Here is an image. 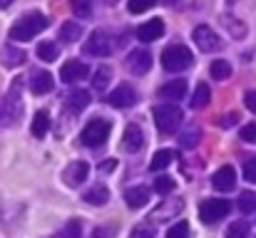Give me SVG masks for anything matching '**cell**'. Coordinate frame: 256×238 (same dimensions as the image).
Wrapping results in <instances>:
<instances>
[{"label":"cell","instance_id":"cell-1","mask_svg":"<svg viewBox=\"0 0 256 238\" xmlns=\"http://www.w3.org/2000/svg\"><path fill=\"white\" fill-rule=\"evenodd\" d=\"M48 25H50V20H48L42 12H28V15H22V17L10 27V40H15V42H28V40H32L35 35H40Z\"/></svg>","mask_w":256,"mask_h":238},{"label":"cell","instance_id":"cell-2","mask_svg":"<svg viewBox=\"0 0 256 238\" xmlns=\"http://www.w3.org/2000/svg\"><path fill=\"white\" fill-rule=\"evenodd\" d=\"M192 65H194V55H192L189 47H184V45H170V47H164V52H162V67L167 72H184Z\"/></svg>","mask_w":256,"mask_h":238},{"label":"cell","instance_id":"cell-3","mask_svg":"<svg viewBox=\"0 0 256 238\" xmlns=\"http://www.w3.org/2000/svg\"><path fill=\"white\" fill-rule=\"evenodd\" d=\"M152 117H154V124H157V129H160V132H164V134L176 132V129H179V124H182V119H184L182 109H179L176 104H172V102H164V104L154 107Z\"/></svg>","mask_w":256,"mask_h":238},{"label":"cell","instance_id":"cell-4","mask_svg":"<svg viewBox=\"0 0 256 238\" xmlns=\"http://www.w3.org/2000/svg\"><path fill=\"white\" fill-rule=\"evenodd\" d=\"M110 132H112V122L97 117V119H92L85 129H82L80 139H82L85 147H92V149H94V147H102V144L110 139Z\"/></svg>","mask_w":256,"mask_h":238},{"label":"cell","instance_id":"cell-5","mask_svg":"<svg viewBox=\"0 0 256 238\" xmlns=\"http://www.w3.org/2000/svg\"><path fill=\"white\" fill-rule=\"evenodd\" d=\"M20 92H22V77L15 79V82L10 84L8 94H5L2 114H5V119H8L10 124H18L20 117H22V97H20Z\"/></svg>","mask_w":256,"mask_h":238},{"label":"cell","instance_id":"cell-6","mask_svg":"<svg viewBox=\"0 0 256 238\" xmlns=\"http://www.w3.org/2000/svg\"><path fill=\"white\" fill-rule=\"evenodd\" d=\"M82 50H85V55H94V57H110V55H112V50H114V45H112V37H110L104 30H94V32H92V35L85 40Z\"/></svg>","mask_w":256,"mask_h":238},{"label":"cell","instance_id":"cell-7","mask_svg":"<svg viewBox=\"0 0 256 238\" xmlns=\"http://www.w3.org/2000/svg\"><path fill=\"white\" fill-rule=\"evenodd\" d=\"M192 37H194V42H196V47L202 52H219L224 47V40H219V35L209 25H196Z\"/></svg>","mask_w":256,"mask_h":238},{"label":"cell","instance_id":"cell-8","mask_svg":"<svg viewBox=\"0 0 256 238\" xmlns=\"http://www.w3.org/2000/svg\"><path fill=\"white\" fill-rule=\"evenodd\" d=\"M229 211H232V204L229 201H224V199H209V201L202 204L199 216H202L204 224H216V221L226 219Z\"/></svg>","mask_w":256,"mask_h":238},{"label":"cell","instance_id":"cell-9","mask_svg":"<svg viewBox=\"0 0 256 238\" xmlns=\"http://www.w3.org/2000/svg\"><path fill=\"white\" fill-rule=\"evenodd\" d=\"M134 102H137V92L130 84H120V87H114V92L107 94V104L110 107H117V109L132 107Z\"/></svg>","mask_w":256,"mask_h":238},{"label":"cell","instance_id":"cell-10","mask_svg":"<svg viewBox=\"0 0 256 238\" xmlns=\"http://www.w3.org/2000/svg\"><path fill=\"white\" fill-rule=\"evenodd\" d=\"M182 211H184V201H182V199H167L162 206H157V209L152 211L150 221H152V224L170 221V219H174V216H179Z\"/></svg>","mask_w":256,"mask_h":238},{"label":"cell","instance_id":"cell-11","mask_svg":"<svg viewBox=\"0 0 256 238\" xmlns=\"http://www.w3.org/2000/svg\"><path fill=\"white\" fill-rule=\"evenodd\" d=\"M124 65H127V70L132 75H147L150 67H152V55L147 50H132L127 55V62Z\"/></svg>","mask_w":256,"mask_h":238},{"label":"cell","instance_id":"cell-12","mask_svg":"<svg viewBox=\"0 0 256 238\" xmlns=\"http://www.w3.org/2000/svg\"><path fill=\"white\" fill-rule=\"evenodd\" d=\"M142 147H144V132H142V127L140 124H127V129L122 134V149L130 152V154H134Z\"/></svg>","mask_w":256,"mask_h":238},{"label":"cell","instance_id":"cell-13","mask_svg":"<svg viewBox=\"0 0 256 238\" xmlns=\"http://www.w3.org/2000/svg\"><path fill=\"white\" fill-rule=\"evenodd\" d=\"M87 75H90V67H87L85 62H80V60H68V62L60 67V79H62L65 84L80 82V79H85Z\"/></svg>","mask_w":256,"mask_h":238},{"label":"cell","instance_id":"cell-14","mask_svg":"<svg viewBox=\"0 0 256 238\" xmlns=\"http://www.w3.org/2000/svg\"><path fill=\"white\" fill-rule=\"evenodd\" d=\"M137 40H142V42H154V40H160L162 35H164V22L160 20V17H154V20H147V22H142L140 27H137Z\"/></svg>","mask_w":256,"mask_h":238},{"label":"cell","instance_id":"cell-15","mask_svg":"<svg viewBox=\"0 0 256 238\" xmlns=\"http://www.w3.org/2000/svg\"><path fill=\"white\" fill-rule=\"evenodd\" d=\"M87 174H90V164H87V161H72V164L65 166L62 179H65L68 186H80L87 179Z\"/></svg>","mask_w":256,"mask_h":238},{"label":"cell","instance_id":"cell-16","mask_svg":"<svg viewBox=\"0 0 256 238\" xmlns=\"http://www.w3.org/2000/svg\"><path fill=\"white\" fill-rule=\"evenodd\" d=\"M184 97H186V79H172L160 87V99H167L172 104H176Z\"/></svg>","mask_w":256,"mask_h":238},{"label":"cell","instance_id":"cell-17","mask_svg":"<svg viewBox=\"0 0 256 238\" xmlns=\"http://www.w3.org/2000/svg\"><path fill=\"white\" fill-rule=\"evenodd\" d=\"M52 87H55V79L50 72L32 70V75H30V92L32 94H48V92H52Z\"/></svg>","mask_w":256,"mask_h":238},{"label":"cell","instance_id":"cell-18","mask_svg":"<svg viewBox=\"0 0 256 238\" xmlns=\"http://www.w3.org/2000/svg\"><path fill=\"white\" fill-rule=\"evenodd\" d=\"M212 184H214L216 191H232V189L236 186V171H234V166H222V169H216Z\"/></svg>","mask_w":256,"mask_h":238},{"label":"cell","instance_id":"cell-19","mask_svg":"<svg viewBox=\"0 0 256 238\" xmlns=\"http://www.w3.org/2000/svg\"><path fill=\"white\" fill-rule=\"evenodd\" d=\"M0 62H2V67H8V70L20 67V65L25 62V52H22L20 47H15V45H5V47L0 50Z\"/></svg>","mask_w":256,"mask_h":238},{"label":"cell","instance_id":"cell-20","mask_svg":"<svg viewBox=\"0 0 256 238\" xmlns=\"http://www.w3.org/2000/svg\"><path fill=\"white\" fill-rule=\"evenodd\" d=\"M124 201H127L130 209H142V206L150 201V189H144V186L127 189V191H124Z\"/></svg>","mask_w":256,"mask_h":238},{"label":"cell","instance_id":"cell-21","mask_svg":"<svg viewBox=\"0 0 256 238\" xmlns=\"http://www.w3.org/2000/svg\"><path fill=\"white\" fill-rule=\"evenodd\" d=\"M82 199H85L90 206H104V204L110 201V189L102 186V184H94L92 189H87Z\"/></svg>","mask_w":256,"mask_h":238},{"label":"cell","instance_id":"cell-22","mask_svg":"<svg viewBox=\"0 0 256 238\" xmlns=\"http://www.w3.org/2000/svg\"><path fill=\"white\" fill-rule=\"evenodd\" d=\"M209 99H212L209 84H206V82H199V84L194 87V94H192L189 104H192V109H204V107L209 104Z\"/></svg>","mask_w":256,"mask_h":238},{"label":"cell","instance_id":"cell-23","mask_svg":"<svg viewBox=\"0 0 256 238\" xmlns=\"http://www.w3.org/2000/svg\"><path fill=\"white\" fill-rule=\"evenodd\" d=\"M30 132H32V137H35V139H42V137L50 132V114H48L45 109L35 112V119H32Z\"/></svg>","mask_w":256,"mask_h":238},{"label":"cell","instance_id":"cell-24","mask_svg":"<svg viewBox=\"0 0 256 238\" xmlns=\"http://www.w3.org/2000/svg\"><path fill=\"white\" fill-rule=\"evenodd\" d=\"M80 37H82V25H80V22H75V20L62 22V27H60V40H62L65 45H70V42H75V40H80Z\"/></svg>","mask_w":256,"mask_h":238},{"label":"cell","instance_id":"cell-25","mask_svg":"<svg viewBox=\"0 0 256 238\" xmlns=\"http://www.w3.org/2000/svg\"><path fill=\"white\" fill-rule=\"evenodd\" d=\"M174 159H176V152H172V149H160V152L154 154V159L150 161V171L154 174V171H162V169H167Z\"/></svg>","mask_w":256,"mask_h":238},{"label":"cell","instance_id":"cell-26","mask_svg":"<svg viewBox=\"0 0 256 238\" xmlns=\"http://www.w3.org/2000/svg\"><path fill=\"white\" fill-rule=\"evenodd\" d=\"M87 104H90V92L87 89H75V92L68 94V107L72 112H82Z\"/></svg>","mask_w":256,"mask_h":238},{"label":"cell","instance_id":"cell-27","mask_svg":"<svg viewBox=\"0 0 256 238\" xmlns=\"http://www.w3.org/2000/svg\"><path fill=\"white\" fill-rule=\"evenodd\" d=\"M38 57H40L42 62H55V60L60 57V45H55V42H50V40L40 42V45H38Z\"/></svg>","mask_w":256,"mask_h":238},{"label":"cell","instance_id":"cell-28","mask_svg":"<svg viewBox=\"0 0 256 238\" xmlns=\"http://www.w3.org/2000/svg\"><path fill=\"white\" fill-rule=\"evenodd\" d=\"M209 75H212V79H216V82H224V79L232 77V65L226 60H214L212 67H209Z\"/></svg>","mask_w":256,"mask_h":238},{"label":"cell","instance_id":"cell-29","mask_svg":"<svg viewBox=\"0 0 256 238\" xmlns=\"http://www.w3.org/2000/svg\"><path fill=\"white\" fill-rule=\"evenodd\" d=\"M236 206H239V211H242V214H254L256 211V194L254 191H244V194L239 196Z\"/></svg>","mask_w":256,"mask_h":238},{"label":"cell","instance_id":"cell-30","mask_svg":"<svg viewBox=\"0 0 256 238\" xmlns=\"http://www.w3.org/2000/svg\"><path fill=\"white\" fill-rule=\"evenodd\" d=\"M110 79H112V70H110V67H100V70L94 72L92 84H94V89H97V92H104V89H107V84H110Z\"/></svg>","mask_w":256,"mask_h":238},{"label":"cell","instance_id":"cell-31","mask_svg":"<svg viewBox=\"0 0 256 238\" xmlns=\"http://www.w3.org/2000/svg\"><path fill=\"white\" fill-rule=\"evenodd\" d=\"M222 22H224V27H226V30H229L234 37H244V35H246V27H244V25H242L236 17H232V15H224V17H222Z\"/></svg>","mask_w":256,"mask_h":238},{"label":"cell","instance_id":"cell-32","mask_svg":"<svg viewBox=\"0 0 256 238\" xmlns=\"http://www.w3.org/2000/svg\"><path fill=\"white\" fill-rule=\"evenodd\" d=\"M154 234H157L154 224H152V221H142V224H137V226L132 229V236L130 238H154Z\"/></svg>","mask_w":256,"mask_h":238},{"label":"cell","instance_id":"cell-33","mask_svg":"<svg viewBox=\"0 0 256 238\" xmlns=\"http://www.w3.org/2000/svg\"><path fill=\"white\" fill-rule=\"evenodd\" d=\"M226 238H249V224L246 221H234L226 229Z\"/></svg>","mask_w":256,"mask_h":238},{"label":"cell","instance_id":"cell-34","mask_svg":"<svg viewBox=\"0 0 256 238\" xmlns=\"http://www.w3.org/2000/svg\"><path fill=\"white\" fill-rule=\"evenodd\" d=\"M160 0H130L127 2V10L132 12V15H140V12H147L150 7H154Z\"/></svg>","mask_w":256,"mask_h":238},{"label":"cell","instance_id":"cell-35","mask_svg":"<svg viewBox=\"0 0 256 238\" xmlns=\"http://www.w3.org/2000/svg\"><path fill=\"white\" fill-rule=\"evenodd\" d=\"M75 17H90L92 15V0H72L70 2Z\"/></svg>","mask_w":256,"mask_h":238},{"label":"cell","instance_id":"cell-36","mask_svg":"<svg viewBox=\"0 0 256 238\" xmlns=\"http://www.w3.org/2000/svg\"><path fill=\"white\" fill-rule=\"evenodd\" d=\"M154 191L162 194V196L172 194V191H174V179H172V176H157V179H154Z\"/></svg>","mask_w":256,"mask_h":238},{"label":"cell","instance_id":"cell-37","mask_svg":"<svg viewBox=\"0 0 256 238\" xmlns=\"http://www.w3.org/2000/svg\"><path fill=\"white\" fill-rule=\"evenodd\" d=\"M167 238H189V224L186 221H176L174 226H170Z\"/></svg>","mask_w":256,"mask_h":238},{"label":"cell","instance_id":"cell-38","mask_svg":"<svg viewBox=\"0 0 256 238\" xmlns=\"http://www.w3.org/2000/svg\"><path fill=\"white\" fill-rule=\"evenodd\" d=\"M199 137H202L199 127H189V132H186V134L182 137V147H186V149L196 147V144H199Z\"/></svg>","mask_w":256,"mask_h":238},{"label":"cell","instance_id":"cell-39","mask_svg":"<svg viewBox=\"0 0 256 238\" xmlns=\"http://www.w3.org/2000/svg\"><path fill=\"white\" fill-rule=\"evenodd\" d=\"M239 137H242L246 144H256V122L244 124V127H242V132H239Z\"/></svg>","mask_w":256,"mask_h":238},{"label":"cell","instance_id":"cell-40","mask_svg":"<svg viewBox=\"0 0 256 238\" xmlns=\"http://www.w3.org/2000/svg\"><path fill=\"white\" fill-rule=\"evenodd\" d=\"M244 179H246L249 184H256V159H249V161L244 164Z\"/></svg>","mask_w":256,"mask_h":238},{"label":"cell","instance_id":"cell-41","mask_svg":"<svg viewBox=\"0 0 256 238\" xmlns=\"http://www.w3.org/2000/svg\"><path fill=\"white\" fill-rule=\"evenodd\" d=\"M244 104H246V109H249V112H254L256 114V92L254 89H249V92L244 94Z\"/></svg>","mask_w":256,"mask_h":238},{"label":"cell","instance_id":"cell-42","mask_svg":"<svg viewBox=\"0 0 256 238\" xmlns=\"http://www.w3.org/2000/svg\"><path fill=\"white\" fill-rule=\"evenodd\" d=\"M117 169V159H107L100 164V171H114Z\"/></svg>","mask_w":256,"mask_h":238},{"label":"cell","instance_id":"cell-43","mask_svg":"<svg viewBox=\"0 0 256 238\" xmlns=\"http://www.w3.org/2000/svg\"><path fill=\"white\" fill-rule=\"evenodd\" d=\"M236 119H239V114L234 112V114H226L224 117V122H222V127H232V124H236Z\"/></svg>","mask_w":256,"mask_h":238},{"label":"cell","instance_id":"cell-44","mask_svg":"<svg viewBox=\"0 0 256 238\" xmlns=\"http://www.w3.org/2000/svg\"><path fill=\"white\" fill-rule=\"evenodd\" d=\"M12 5V0H0V10H5V7H10Z\"/></svg>","mask_w":256,"mask_h":238},{"label":"cell","instance_id":"cell-45","mask_svg":"<svg viewBox=\"0 0 256 238\" xmlns=\"http://www.w3.org/2000/svg\"><path fill=\"white\" fill-rule=\"evenodd\" d=\"M164 2H167V5H170V7H172V5H176L179 0H164Z\"/></svg>","mask_w":256,"mask_h":238},{"label":"cell","instance_id":"cell-46","mask_svg":"<svg viewBox=\"0 0 256 238\" xmlns=\"http://www.w3.org/2000/svg\"><path fill=\"white\" fill-rule=\"evenodd\" d=\"M102 2H104V5H114L117 0H102Z\"/></svg>","mask_w":256,"mask_h":238},{"label":"cell","instance_id":"cell-47","mask_svg":"<svg viewBox=\"0 0 256 238\" xmlns=\"http://www.w3.org/2000/svg\"><path fill=\"white\" fill-rule=\"evenodd\" d=\"M254 238H256V236H254Z\"/></svg>","mask_w":256,"mask_h":238}]
</instances>
